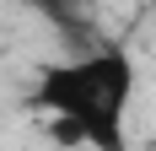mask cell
I'll use <instances>...</instances> for the list:
<instances>
[{"label": "cell", "instance_id": "1", "mask_svg": "<svg viewBox=\"0 0 156 151\" xmlns=\"http://www.w3.org/2000/svg\"><path fill=\"white\" fill-rule=\"evenodd\" d=\"M140 97V65L124 43H97L54 60L32 81V108L48 113V135L81 151H129V108Z\"/></svg>", "mask_w": 156, "mask_h": 151}]
</instances>
